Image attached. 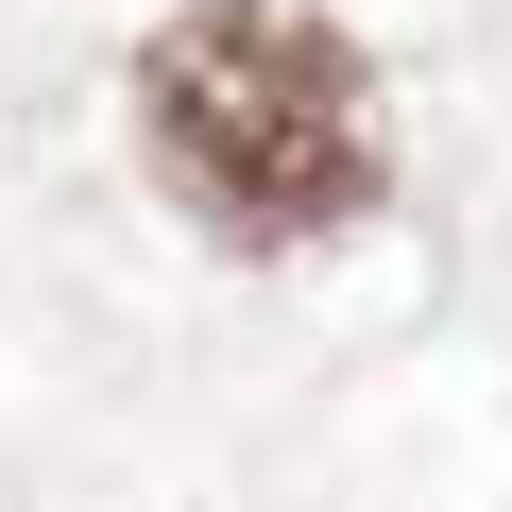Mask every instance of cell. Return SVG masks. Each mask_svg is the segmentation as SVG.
Listing matches in <instances>:
<instances>
[{
    "instance_id": "obj_1",
    "label": "cell",
    "mask_w": 512,
    "mask_h": 512,
    "mask_svg": "<svg viewBox=\"0 0 512 512\" xmlns=\"http://www.w3.org/2000/svg\"><path fill=\"white\" fill-rule=\"evenodd\" d=\"M137 154L188 222H222L256 256L342 239L393 188L376 52L308 0H188L171 35H137Z\"/></svg>"
}]
</instances>
